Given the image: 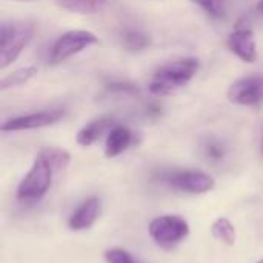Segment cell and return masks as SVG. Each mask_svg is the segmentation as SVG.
<instances>
[{"label": "cell", "instance_id": "21", "mask_svg": "<svg viewBox=\"0 0 263 263\" xmlns=\"http://www.w3.org/2000/svg\"><path fill=\"white\" fill-rule=\"evenodd\" d=\"M106 91L109 94H136L139 92V88L129 82H111L106 85Z\"/></svg>", "mask_w": 263, "mask_h": 263}, {"label": "cell", "instance_id": "24", "mask_svg": "<svg viewBox=\"0 0 263 263\" xmlns=\"http://www.w3.org/2000/svg\"><path fill=\"white\" fill-rule=\"evenodd\" d=\"M257 263H263V259H262V260H259V262H257Z\"/></svg>", "mask_w": 263, "mask_h": 263}, {"label": "cell", "instance_id": "13", "mask_svg": "<svg viewBox=\"0 0 263 263\" xmlns=\"http://www.w3.org/2000/svg\"><path fill=\"white\" fill-rule=\"evenodd\" d=\"M54 3L69 12L77 14H96L100 12L109 0H54Z\"/></svg>", "mask_w": 263, "mask_h": 263}, {"label": "cell", "instance_id": "7", "mask_svg": "<svg viewBox=\"0 0 263 263\" xmlns=\"http://www.w3.org/2000/svg\"><path fill=\"white\" fill-rule=\"evenodd\" d=\"M228 99L242 106L259 105L263 99V76H248L236 80L228 89Z\"/></svg>", "mask_w": 263, "mask_h": 263}, {"label": "cell", "instance_id": "4", "mask_svg": "<svg viewBox=\"0 0 263 263\" xmlns=\"http://www.w3.org/2000/svg\"><path fill=\"white\" fill-rule=\"evenodd\" d=\"M148 231L157 245L173 247L188 237L190 225L179 216H160L151 220Z\"/></svg>", "mask_w": 263, "mask_h": 263}, {"label": "cell", "instance_id": "17", "mask_svg": "<svg viewBox=\"0 0 263 263\" xmlns=\"http://www.w3.org/2000/svg\"><path fill=\"white\" fill-rule=\"evenodd\" d=\"M40 153L48 159V162L52 165L55 173L60 171V170H65L69 165V162H71L69 153L62 149V148H43Z\"/></svg>", "mask_w": 263, "mask_h": 263}, {"label": "cell", "instance_id": "10", "mask_svg": "<svg viewBox=\"0 0 263 263\" xmlns=\"http://www.w3.org/2000/svg\"><path fill=\"white\" fill-rule=\"evenodd\" d=\"M102 213V202L99 197H91L85 200L69 217V228L72 231H83L91 228Z\"/></svg>", "mask_w": 263, "mask_h": 263}, {"label": "cell", "instance_id": "16", "mask_svg": "<svg viewBox=\"0 0 263 263\" xmlns=\"http://www.w3.org/2000/svg\"><path fill=\"white\" fill-rule=\"evenodd\" d=\"M211 234L220 240L222 243L228 245V247H233L236 243V230H234V225L225 219V217H220L217 219L213 227H211Z\"/></svg>", "mask_w": 263, "mask_h": 263}, {"label": "cell", "instance_id": "1", "mask_svg": "<svg viewBox=\"0 0 263 263\" xmlns=\"http://www.w3.org/2000/svg\"><path fill=\"white\" fill-rule=\"evenodd\" d=\"M200 68V62L194 57L173 60L160 66L149 82V91L154 96H168L186 86Z\"/></svg>", "mask_w": 263, "mask_h": 263}, {"label": "cell", "instance_id": "12", "mask_svg": "<svg viewBox=\"0 0 263 263\" xmlns=\"http://www.w3.org/2000/svg\"><path fill=\"white\" fill-rule=\"evenodd\" d=\"M114 126V119L112 117H100L96 119L92 122H89L88 125H85L79 133H77V143L80 146H91L92 143H96L103 133H106L108 129H111Z\"/></svg>", "mask_w": 263, "mask_h": 263}, {"label": "cell", "instance_id": "11", "mask_svg": "<svg viewBox=\"0 0 263 263\" xmlns=\"http://www.w3.org/2000/svg\"><path fill=\"white\" fill-rule=\"evenodd\" d=\"M134 143V134L122 125H116L109 129L105 145V156L108 159L117 157L125 153Z\"/></svg>", "mask_w": 263, "mask_h": 263}, {"label": "cell", "instance_id": "19", "mask_svg": "<svg viewBox=\"0 0 263 263\" xmlns=\"http://www.w3.org/2000/svg\"><path fill=\"white\" fill-rule=\"evenodd\" d=\"M203 153H205L206 159H210L211 162H220L225 157L227 149H225V146H223L222 142L214 140V139H210L203 145Z\"/></svg>", "mask_w": 263, "mask_h": 263}, {"label": "cell", "instance_id": "22", "mask_svg": "<svg viewBox=\"0 0 263 263\" xmlns=\"http://www.w3.org/2000/svg\"><path fill=\"white\" fill-rule=\"evenodd\" d=\"M257 9H259V11H260V12L263 14V0H260V2H259V5H257Z\"/></svg>", "mask_w": 263, "mask_h": 263}, {"label": "cell", "instance_id": "18", "mask_svg": "<svg viewBox=\"0 0 263 263\" xmlns=\"http://www.w3.org/2000/svg\"><path fill=\"white\" fill-rule=\"evenodd\" d=\"M191 3L200 6L206 14H210L211 17H223L225 14V3L227 0H190Z\"/></svg>", "mask_w": 263, "mask_h": 263}, {"label": "cell", "instance_id": "8", "mask_svg": "<svg viewBox=\"0 0 263 263\" xmlns=\"http://www.w3.org/2000/svg\"><path fill=\"white\" fill-rule=\"evenodd\" d=\"M62 109H45V111H37L32 114L26 116H18L8 119L2 125L3 133H12V131H23V129H37V128H45L57 123L63 117Z\"/></svg>", "mask_w": 263, "mask_h": 263}, {"label": "cell", "instance_id": "20", "mask_svg": "<svg viewBox=\"0 0 263 263\" xmlns=\"http://www.w3.org/2000/svg\"><path fill=\"white\" fill-rule=\"evenodd\" d=\"M105 260L108 263H139L126 250L111 248L105 251Z\"/></svg>", "mask_w": 263, "mask_h": 263}, {"label": "cell", "instance_id": "3", "mask_svg": "<svg viewBox=\"0 0 263 263\" xmlns=\"http://www.w3.org/2000/svg\"><path fill=\"white\" fill-rule=\"evenodd\" d=\"M34 35V26L28 22H11L0 26V69L8 68Z\"/></svg>", "mask_w": 263, "mask_h": 263}, {"label": "cell", "instance_id": "2", "mask_svg": "<svg viewBox=\"0 0 263 263\" xmlns=\"http://www.w3.org/2000/svg\"><path fill=\"white\" fill-rule=\"evenodd\" d=\"M55 170L48 162V159L39 153L34 159L31 170L25 174L17 188V199L22 202H35L40 200L51 188L52 176Z\"/></svg>", "mask_w": 263, "mask_h": 263}, {"label": "cell", "instance_id": "14", "mask_svg": "<svg viewBox=\"0 0 263 263\" xmlns=\"http://www.w3.org/2000/svg\"><path fill=\"white\" fill-rule=\"evenodd\" d=\"M120 40H122L123 48H126L128 51H133V52L143 51L151 43L149 34H146V32H143L142 29H137V28H125L120 32Z\"/></svg>", "mask_w": 263, "mask_h": 263}, {"label": "cell", "instance_id": "15", "mask_svg": "<svg viewBox=\"0 0 263 263\" xmlns=\"http://www.w3.org/2000/svg\"><path fill=\"white\" fill-rule=\"evenodd\" d=\"M37 74V68L35 66H23L8 76H5L0 82V89L2 91H6L9 88H17V86H22L25 83H28L34 76Z\"/></svg>", "mask_w": 263, "mask_h": 263}, {"label": "cell", "instance_id": "23", "mask_svg": "<svg viewBox=\"0 0 263 263\" xmlns=\"http://www.w3.org/2000/svg\"><path fill=\"white\" fill-rule=\"evenodd\" d=\"M15 2H31V0H15Z\"/></svg>", "mask_w": 263, "mask_h": 263}, {"label": "cell", "instance_id": "5", "mask_svg": "<svg viewBox=\"0 0 263 263\" xmlns=\"http://www.w3.org/2000/svg\"><path fill=\"white\" fill-rule=\"evenodd\" d=\"M97 42H99L97 35L91 31H85V29L68 31L55 40L51 52V62L62 63L69 57L82 52L83 49L96 45Z\"/></svg>", "mask_w": 263, "mask_h": 263}, {"label": "cell", "instance_id": "9", "mask_svg": "<svg viewBox=\"0 0 263 263\" xmlns=\"http://www.w3.org/2000/svg\"><path fill=\"white\" fill-rule=\"evenodd\" d=\"M228 46L230 49L243 62L254 63L257 60V46L254 32L251 29H236L228 37Z\"/></svg>", "mask_w": 263, "mask_h": 263}, {"label": "cell", "instance_id": "6", "mask_svg": "<svg viewBox=\"0 0 263 263\" xmlns=\"http://www.w3.org/2000/svg\"><path fill=\"white\" fill-rule=\"evenodd\" d=\"M166 182L173 188L190 194H205L216 188V182L210 174L196 170L174 171L166 177Z\"/></svg>", "mask_w": 263, "mask_h": 263}]
</instances>
